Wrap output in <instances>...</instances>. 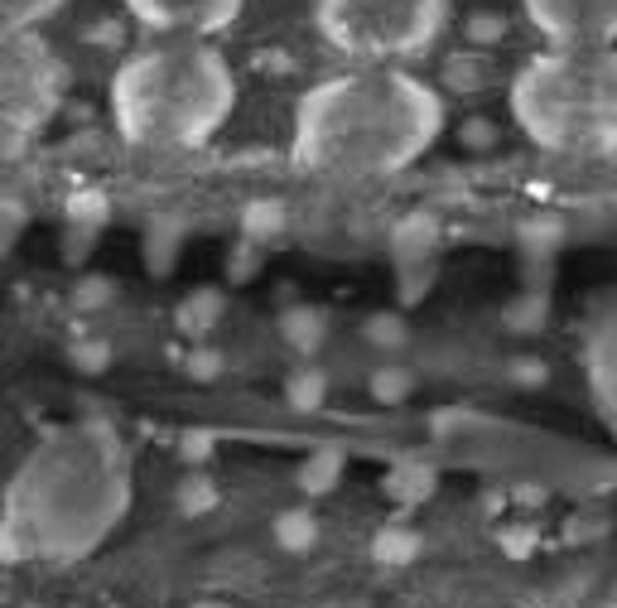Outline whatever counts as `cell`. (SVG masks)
<instances>
[{
	"instance_id": "cell-35",
	"label": "cell",
	"mask_w": 617,
	"mask_h": 608,
	"mask_svg": "<svg viewBox=\"0 0 617 608\" xmlns=\"http://www.w3.org/2000/svg\"><path fill=\"white\" fill-rule=\"evenodd\" d=\"M463 145H468V151H492V145H497L492 121H478V116H473V121L463 126Z\"/></svg>"
},
{
	"instance_id": "cell-18",
	"label": "cell",
	"mask_w": 617,
	"mask_h": 608,
	"mask_svg": "<svg viewBox=\"0 0 617 608\" xmlns=\"http://www.w3.org/2000/svg\"><path fill=\"white\" fill-rule=\"evenodd\" d=\"M68 0H0V35H29L53 20Z\"/></svg>"
},
{
	"instance_id": "cell-10",
	"label": "cell",
	"mask_w": 617,
	"mask_h": 608,
	"mask_svg": "<svg viewBox=\"0 0 617 608\" xmlns=\"http://www.w3.org/2000/svg\"><path fill=\"white\" fill-rule=\"evenodd\" d=\"M560 247H565V222L555 218H530L516 228V256H522V271L530 290H545L550 266H555Z\"/></svg>"
},
{
	"instance_id": "cell-6",
	"label": "cell",
	"mask_w": 617,
	"mask_h": 608,
	"mask_svg": "<svg viewBox=\"0 0 617 608\" xmlns=\"http://www.w3.org/2000/svg\"><path fill=\"white\" fill-rule=\"evenodd\" d=\"M68 98V63L39 29L0 35V145L15 151L63 112Z\"/></svg>"
},
{
	"instance_id": "cell-22",
	"label": "cell",
	"mask_w": 617,
	"mask_h": 608,
	"mask_svg": "<svg viewBox=\"0 0 617 608\" xmlns=\"http://www.w3.org/2000/svg\"><path fill=\"white\" fill-rule=\"evenodd\" d=\"M362 338H367V348H376V353H400V348L410 344V324H406V314H396V309H382V314H367Z\"/></svg>"
},
{
	"instance_id": "cell-5",
	"label": "cell",
	"mask_w": 617,
	"mask_h": 608,
	"mask_svg": "<svg viewBox=\"0 0 617 608\" xmlns=\"http://www.w3.org/2000/svg\"><path fill=\"white\" fill-rule=\"evenodd\" d=\"M453 0H313L323 44L367 68L415 59L449 29Z\"/></svg>"
},
{
	"instance_id": "cell-19",
	"label": "cell",
	"mask_w": 617,
	"mask_h": 608,
	"mask_svg": "<svg viewBox=\"0 0 617 608\" xmlns=\"http://www.w3.org/2000/svg\"><path fill=\"white\" fill-rule=\"evenodd\" d=\"M367 556L376 565H386V570H400V565H410L420 556V531L410 527H382L372 536V546H367Z\"/></svg>"
},
{
	"instance_id": "cell-20",
	"label": "cell",
	"mask_w": 617,
	"mask_h": 608,
	"mask_svg": "<svg viewBox=\"0 0 617 608\" xmlns=\"http://www.w3.org/2000/svg\"><path fill=\"white\" fill-rule=\"evenodd\" d=\"M545 319H550V295L530 290V285L516 295V300H506V309H502V324L512 328V334H540Z\"/></svg>"
},
{
	"instance_id": "cell-27",
	"label": "cell",
	"mask_w": 617,
	"mask_h": 608,
	"mask_svg": "<svg viewBox=\"0 0 617 608\" xmlns=\"http://www.w3.org/2000/svg\"><path fill=\"white\" fill-rule=\"evenodd\" d=\"M175 454H179L189 468L213 464V454H218V435H213V430H203V425H189V430H179Z\"/></svg>"
},
{
	"instance_id": "cell-7",
	"label": "cell",
	"mask_w": 617,
	"mask_h": 608,
	"mask_svg": "<svg viewBox=\"0 0 617 608\" xmlns=\"http://www.w3.org/2000/svg\"><path fill=\"white\" fill-rule=\"evenodd\" d=\"M522 15L550 49L617 44V0H522Z\"/></svg>"
},
{
	"instance_id": "cell-17",
	"label": "cell",
	"mask_w": 617,
	"mask_h": 608,
	"mask_svg": "<svg viewBox=\"0 0 617 608\" xmlns=\"http://www.w3.org/2000/svg\"><path fill=\"white\" fill-rule=\"evenodd\" d=\"M285 401H290V411H299V415L323 411V401H329V372L313 367V362L295 367L285 377Z\"/></svg>"
},
{
	"instance_id": "cell-28",
	"label": "cell",
	"mask_w": 617,
	"mask_h": 608,
	"mask_svg": "<svg viewBox=\"0 0 617 608\" xmlns=\"http://www.w3.org/2000/svg\"><path fill=\"white\" fill-rule=\"evenodd\" d=\"M68 362L78 372H88V377H97V372L112 367V344H106V338H73V344H68Z\"/></svg>"
},
{
	"instance_id": "cell-13",
	"label": "cell",
	"mask_w": 617,
	"mask_h": 608,
	"mask_svg": "<svg viewBox=\"0 0 617 608\" xmlns=\"http://www.w3.org/2000/svg\"><path fill=\"white\" fill-rule=\"evenodd\" d=\"M227 314V295L213 290V285H203V290H193L189 300H179L175 309V328L183 338H193V344H203V338L218 328V319Z\"/></svg>"
},
{
	"instance_id": "cell-4",
	"label": "cell",
	"mask_w": 617,
	"mask_h": 608,
	"mask_svg": "<svg viewBox=\"0 0 617 608\" xmlns=\"http://www.w3.org/2000/svg\"><path fill=\"white\" fill-rule=\"evenodd\" d=\"M516 131L550 155H617V44L545 49L506 88Z\"/></svg>"
},
{
	"instance_id": "cell-11",
	"label": "cell",
	"mask_w": 617,
	"mask_h": 608,
	"mask_svg": "<svg viewBox=\"0 0 617 608\" xmlns=\"http://www.w3.org/2000/svg\"><path fill=\"white\" fill-rule=\"evenodd\" d=\"M439 242H444V228L435 212H406L391 228V261L400 271H425V266H435Z\"/></svg>"
},
{
	"instance_id": "cell-3",
	"label": "cell",
	"mask_w": 617,
	"mask_h": 608,
	"mask_svg": "<svg viewBox=\"0 0 617 608\" xmlns=\"http://www.w3.org/2000/svg\"><path fill=\"white\" fill-rule=\"evenodd\" d=\"M236 78L213 39H155L112 73V121L131 151H198L227 126Z\"/></svg>"
},
{
	"instance_id": "cell-1",
	"label": "cell",
	"mask_w": 617,
	"mask_h": 608,
	"mask_svg": "<svg viewBox=\"0 0 617 608\" xmlns=\"http://www.w3.org/2000/svg\"><path fill=\"white\" fill-rule=\"evenodd\" d=\"M131 507V454L112 421L53 425L5 488L0 556L78 560Z\"/></svg>"
},
{
	"instance_id": "cell-34",
	"label": "cell",
	"mask_w": 617,
	"mask_h": 608,
	"mask_svg": "<svg viewBox=\"0 0 617 608\" xmlns=\"http://www.w3.org/2000/svg\"><path fill=\"white\" fill-rule=\"evenodd\" d=\"M112 290H116V285L106 281V275H97V281H82V285H78V305H82V309H102L106 300H112Z\"/></svg>"
},
{
	"instance_id": "cell-33",
	"label": "cell",
	"mask_w": 617,
	"mask_h": 608,
	"mask_svg": "<svg viewBox=\"0 0 617 608\" xmlns=\"http://www.w3.org/2000/svg\"><path fill=\"white\" fill-rule=\"evenodd\" d=\"M20 228H25V208H15V203H0V256L10 251V242L20 237Z\"/></svg>"
},
{
	"instance_id": "cell-24",
	"label": "cell",
	"mask_w": 617,
	"mask_h": 608,
	"mask_svg": "<svg viewBox=\"0 0 617 608\" xmlns=\"http://www.w3.org/2000/svg\"><path fill=\"white\" fill-rule=\"evenodd\" d=\"M367 391H372L376 405H400L415 391V372L400 367V362H386V367H376L372 377H367Z\"/></svg>"
},
{
	"instance_id": "cell-26",
	"label": "cell",
	"mask_w": 617,
	"mask_h": 608,
	"mask_svg": "<svg viewBox=\"0 0 617 608\" xmlns=\"http://www.w3.org/2000/svg\"><path fill=\"white\" fill-rule=\"evenodd\" d=\"M179 237H183V232L175 228V222L155 218V228H150V237H145L150 275H169V266H175V256H179Z\"/></svg>"
},
{
	"instance_id": "cell-21",
	"label": "cell",
	"mask_w": 617,
	"mask_h": 608,
	"mask_svg": "<svg viewBox=\"0 0 617 608\" xmlns=\"http://www.w3.org/2000/svg\"><path fill=\"white\" fill-rule=\"evenodd\" d=\"M313 541H319V521H313V512L295 507V512H280L275 517V546L280 551L305 556V551H313Z\"/></svg>"
},
{
	"instance_id": "cell-30",
	"label": "cell",
	"mask_w": 617,
	"mask_h": 608,
	"mask_svg": "<svg viewBox=\"0 0 617 608\" xmlns=\"http://www.w3.org/2000/svg\"><path fill=\"white\" fill-rule=\"evenodd\" d=\"M252 275H261V247H256V242H242V247H232V256H227V281L242 285V281H252Z\"/></svg>"
},
{
	"instance_id": "cell-38",
	"label": "cell",
	"mask_w": 617,
	"mask_h": 608,
	"mask_svg": "<svg viewBox=\"0 0 617 608\" xmlns=\"http://www.w3.org/2000/svg\"><path fill=\"white\" fill-rule=\"evenodd\" d=\"M193 608H227V604H193Z\"/></svg>"
},
{
	"instance_id": "cell-29",
	"label": "cell",
	"mask_w": 617,
	"mask_h": 608,
	"mask_svg": "<svg viewBox=\"0 0 617 608\" xmlns=\"http://www.w3.org/2000/svg\"><path fill=\"white\" fill-rule=\"evenodd\" d=\"M222 353L218 348H208V344H193L189 353H183V377L189 381H198V387H208V381H218L222 377Z\"/></svg>"
},
{
	"instance_id": "cell-23",
	"label": "cell",
	"mask_w": 617,
	"mask_h": 608,
	"mask_svg": "<svg viewBox=\"0 0 617 608\" xmlns=\"http://www.w3.org/2000/svg\"><path fill=\"white\" fill-rule=\"evenodd\" d=\"M386 493H391L396 503H425V497L435 493V468L429 464H396L391 474H386Z\"/></svg>"
},
{
	"instance_id": "cell-2",
	"label": "cell",
	"mask_w": 617,
	"mask_h": 608,
	"mask_svg": "<svg viewBox=\"0 0 617 608\" xmlns=\"http://www.w3.org/2000/svg\"><path fill=\"white\" fill-rule=\"evenodd\" d=\"M439 135L444 98L425 78L406 68H352L299 98L290 165L338 184L391 179L435 151Z\"/></svg>"
},
{
	"instance_id": "cell-8",
	"label": "cell",
	"mask_w": 617,
	"mask_h": 608,
	"mask_svg": "<svg viewBox=\"0 0 617 608\" xmlns=\"http://www.w3.org/2000/svg\"><path fill=\"white\" fill-rule=\"evenodd\" d=\"M126 15L159 39H213L236 25L246 0H121Z\"/></svg>"
},
{
	"instance_id": "cell-15",
	"label": "cell",
	"mask_w": 617,
	"mask_h": 608,
	"mask_svg": "<svg viewBox=\"0 0 617 608\" xmlns=\"http://www.w3.org/2000/svg\"><path fill=\"white\" fill-rule=\"evenodd\" d=\"M63 222H68V232H97L112 222V198L102 194V189H73L68 203H63Z\"/></svg>"
},
{
	"instance_id": "cell-32",
	"label": "cell",
	"mask_w": 617,
	"mask_h": 608,
	"mask_svg": "<svg viewBox=\"0 0 617 608\" xmlns=\"http://www.w3.org/2000/svg\"><path fill=\"white\" fill-rule=\"evenodd\" d=\"M435 285V266H425V271H400V300L406 305H420V295Z\"/></svg>"
},
{
	"instance_id": "cell-9",
	"label": "cell",
	"mask_w": 617,
	"mask_h": 608,
	"mask_svg": "<svg viewBox=\"0 0 617 608\" xmlns=\"http://www.w3.org/2000/svg\"><path fill=\"white\" fill-rule=\"evenodd\" d=\"M583 377H589V397L599 415L617 435V295L599 309L589 338H583Z\"/></svg>"
},
{
	"instance_id": "cell-31",
	"label": "cell",
	"mask_w": 617,
	"mask_h": 608,
	"mask_svg": "<svg viewBox=\"0 0 617 608\" xmlns=\"http://www.w3.org/2000/svg\"><path fill=\"white\" fill-rule=\"evenodd\" d=\"M506 20L502 15H473L468 20V44H502Z\"/></svg>"
},
{
	"instance_id": "cell-16",
	"label": "cell",
	"mask_w": 617,
	"mask_h": 608,
	"mask_svg": "<svg viewBox=\"0 0 617 608\" xmlns=\"http://www.w3.org/2000/svg\"><path fill=\"white\" fill-rule=\"evenodd\" d=\"M290 228V203L285 198H252L242 208V237L246 242H275L280 232Z\"/></svg>"
},
{
	"instance_id": "cell-14",
	"label": "cell",
	"mask_w": 617,
	"mask_h": 608,
	"mask_svg": "<svg viewBox=\"0 0 617 608\" xmlns=\"http://www.w3.org/2000/svg\"><path fill=\"white\" fill-rule=\"evenodd\" d=\"M343 464H348V450H343V444H319V450H309L305 464L295 468L299 493H305V497L333 493V488H338V478H343Z\"/></svg>"
},
{
	"instance_id": "cell-12",
	"label": "cell",
	"mask_w": 617,
	"mask_h": 608,
	"mask_svg": "<svg viewBox=\"0 0 617 608\" xmlns=\"http://www.w3.org/2000/svg\"><path fill=\"white\" fill-rule=\"evenodd\" d=\"M280 338H285L290 353L313 358L323 344H329V314L319 305H290L280 314Z\"/></svg>"
},
{
	"instance_id": "cell-25",
	"label": "cell",
	"mask_w": 617,
	"mask_h": 608,
	"mask_svg": "<svg viewBox=\"0 0 617 608\" xmlns=\"http://www.w3.org/2000/svg\"><path fill=\"white\" fill-rule=\"evenodd\" d=\"M175 507L183 512V517H203V512L218 507V483H213V474L193 468V474L175 488Z\"/></svg>"
},
{
	"instance_id": "cell-37",
	"label": "cell",
	"mask_w": 617,
	"mask_h": 608,
	"mask_svg": "<svg viewBox=\"0 0 617 608\" xmlns=\"http://www.w3.org/2000/svg\"><path fill=\"white\" fill-rule=\"evenodd\" d=\"M530 546H536V536H506V556H530Z\"/></svg>"
},
{
	"instance_id": "cell-36",
	"label": "cell",
	"mask_w": 617,
	"mask_h": 608,
	"mask_svg": "<svg viewBox=\"0 0 617 608\" xmlns=\"http://www.w3.org/2000/svg\"><path fill=\"white\" fill-rule=\"evenodd\" d=\"M545 377H550V372H545V362H512V381H516V387H530V391H536V387H545Z\"/></svg>"
}]
</instances>
